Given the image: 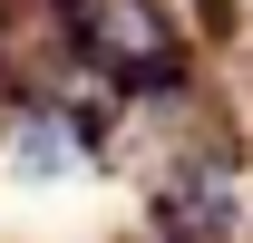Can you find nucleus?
I'll return each mask as SVG.
<instances>
[{
	"mask_svg": "<svg viewBox=\"0 0 253 243\" xmlns=\"http://www.w3.org/2000/svg\"><path fill=\"white\" fill-rule=\"evenodd\" d=\"M68 10V39L88 78H107L117 97H146V88H175L195 68V30L175 0H59Z\"/></svg>",
	"mask_w": 253,
	"mask_h": 243,
	"instance_id": "nucleus-1",
	"label": "nucleus"
},
{
	"mask_svg": "<svg viewBox=\"0 0 253 243\" xmlns=\"http://www.w3.org/2000/svg\"><path fill=\"white\" fill-rule=\"evenodd\" d=\"M0 156H10L20 185H68L97 156V126H88V107H68V97H30L20 117L0 126Z\"/></svg>",
	"mask_w": 253,
	"mask_h": 243,
	"instance_id": "nucleus-2",
	"label": "nucleus"
}]
</instances>
